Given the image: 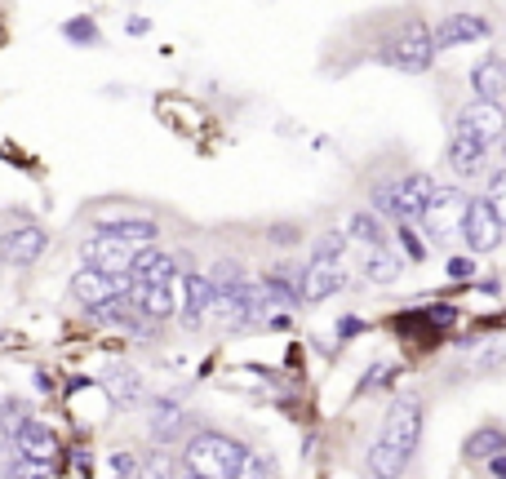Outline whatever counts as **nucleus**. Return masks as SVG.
<instances>
[{"mask_svg": "<svg viewBox=\"0 0 506 479\" xmlns=\"http://www.w3.org/2000/svg\"><path fill=\"white\" fill-rule=\"evenodd\" d=\"M125 293H129V275H98V271H76V280H72V298H76L80 307H89V311H98V307H107V302L125 298Z\"/></svg>", "mask_w": 506, "mask_h": 479, "instance_id": "nucleus-8", "label": "nucleus"}, {"mask_svg": "<svg viewBox=\"0 0 506 479\" xmlns=\"http://www.w3.org/2000/svg\"><path fill=\"white\" fill-rule=\"evenodd\" d=\"M365 275L378 280V284H391V280H400V262H395L386 248H374V253L365 257Z\"/></svg>", "mask_w": 506, "mask_h": 479, "instance_id": "nucleus-25", "label": "nucleus"}, {"mask_svg": "<svg viewBox=\"0 0 506 479\" xmlns=\"http://www.w3.org/2000/svg\"><path fill=\"white\" fill-rule=\"evenodd\" d=\"M173 280H178V257L156 248V244L142 248L133 271H129V284H138V289H160V284H173Z\"/></svg>", "mask_w": 506, "mask_h": 479, "instance_id": "nucleus-11", "label": "nucleus"}, {"mask_svg": "<svg viewBox=\"0 0 506 479\" xmlns=\"http://www.w3.org/2000/svg\"><path fill=\"white\" fill-rule=\"evenodd\" d=\"M471 89L480 94V103H498L506 98V63L502 58H485L471 67Z\"/></svg>", "mask_w": 506, "mask_h": 479, "instance_id": "nucleus-19", "label": "nucleus"}, {"mask_svg": "<svg viewBox=\"0 0 506 479\" xmlns=\"http://www.w3.org/2000/svg\"><path fill=\"white\" fill-rule=\"evenodd\" d=\"M458 133H471L476 142L493 147V142H506V112L502 103H471L462 116H458Z\"/></svg>", "mask_w": 506, "mask_h": 479, "instance_id": "nucleus-9", "label": "nucleus"}, {"mask_svg": "<svg viewBox=\"0 0 506 479\" xmlns=\"http://www.w3.org/2000/svg\"><path fill=\"white\" fill-rule=\"evenodd\" d=\"M471 271H476V262H467V257H453V262H449V275H453V280H467Z\"/></svg>", "mask_w": 506, "mask_h": 479, "instance_id": "nucleus-36", "label": "nucleus"}, {"mask_svg": "<svg viewBox=\"0 0 506 479\" xmlns=\"http://www.w3.org/2000/svg\"><path fill=\"white\" fill-rule=\"evenodd\" d=\"M129 298L142 307V315H147L151 324H160V320H169V315L178 311V302H173V284H160V289H138V284H129Z\"/></svg>", "mask_w": 506, "mask_h": 479, "instance_id": "nucleus-20", "label": "nucleus"}, {"mask_svg": "<svg viewBox=\"0 0 506 479\" xmlns=\"http://www.w3.org/2000/svg\"><path fill=\"white\" fill-rule=\"evenodd\" d=\"M169 466H173V458L156 453V458H147V462H142V471H138V479H169Z\"/></svg>", "mask_w": 506, "mask_h": 479, "instance_id": "nucleus-34", "label": "nucleus"}, {"mask_svg": "<svg viewBox=\"0 0 506 479\" xmlns=\"http://www.w3.org/2000/svg\"><path fill=\"white\" fill-rule=\"evenodd\" d=\"M103 391L112 395V404L129 408V404H138V395H142V377H138L133 368H107V373H103Z\"/></svg>", "mask_w": 506, "mask_h": 479, "instance_id": "nucleus-21", "label": "nucleus"}, {"mask_svg": "<svg viewBox=\"0 0 506 479\" xmlns=\"http://www.w3.org/2000/svg\"><path fill=\"white\" fill-rule=\"evenodd\" d=\"M360 329H365V320H342V324H338V338H356Z\"/></svg>", "mask_w": 506, "mask_h": 479, "instance_id": "nucleus-37", "label": "nucleus"}, {"mask_svg": "<svg viewBox=\"0 0 506 479\" xmlns=\"http://www.w3.org/2000/svg\"><path fill=\"white\" fill-rule=\"evenodd\" d=\"M489 36V22L480 13H449L435 27V49H458V45H476Z\"/></svg>", "mask_w": 506, "mask_h": 479, "instance_id": "nucleus-15", "label": "nucleus"}, {"mask_svg": "<svg viewBox=\"0 0 506 479\" xmlns=\"http://www.w3.org/2000/svg\"><path fill=\"white\" fill-rule=\"evenodd\" d=\"M342 248H347V236L342 231H329V236H320V244H316V262H338L342 257Z\"/></svg>", "mask_w": 506, "mask_h": 479, "instance_id": "nucleus-29", "label": "nucleus"}, {"mask_svg": "<svg viewBox=\"0 0 506 479\" xmlns=\"http://www.w3.org/2000/svg\"><path fill=\"white\" fill-rule=\"evenodd\" d=\"M417 440H422V404L413 395H400L391 408H386V422H382L378 444L395 449L404 462L417 453Z\"/></svg>", "mask_w": 506, "mask_h": 479, "instance_id": "nucleus-4", "label": "nucleus"}, {"mask_svg": "<svg viewBox=\"0 0 506 479\" xmlns=\"http://www.w3.org/2000/svg\"><path fill=\"white\" fill-rule=\"evenodd\" d=\"M400 471H404V458L395 453V449H386V444H369V475L374 479H400Z\"/></svg>", "mask_w": 506, "mask_h": 479, "instance_id": "nucleus-24", "label": "nucleus"}, {"mask_svg": "<svg viewBox=\"0 0 506 479\" xmlns=\"http://www.w3.org/2000/svg\"><path fill=\"white\" fill-rule=\"evenodd\" d=\"M471 462H493V458H502L506 453V431L502 426H480L471 440H467V449H462Z\"/></svg>", "mask_w": 506, "mask_h": 479, "instance_id": "nucleus-22", "label": "nucleus"}, {"mask_svg": "<svg viewBox=\"0 0 506 479\" xmlns=\"http://www.w3.org/2000/svg\"><path fill=\"white\" fill-rule=\"evenodd\" d=\"M382 58H386L395 71L422 76V71H431V63H435V31H431L426 22H404V27L395 31V40L382 49Z\"/></svg>", "mask_w": 506, "mask_h": 479, "instance_id": "nucleus-3", "label": "nucleus"}, {"mask_svg": "<svg viewBox=\"0 0 506 479\" xmlns=\"http://www.w3.org/2000/svg\"><path fill=\"white\" fill-rule=\"evenodd\" d=\"M49 475H54L49 462H27V458H18V462L9 466V479H49Z\"/></svg>", "mask_w": 506, "mask_h": 479, "instance_id": "nucleus-32", "label": "nucleus"}, {"mask_svg": "<svg viewBox=\"0 0 506 479\" xmlns=\"http://www.w3.org/2000/svg\"><path fill=\"white\" fill-rule=\"evenodd\" d=\"M63 36H67L72 45H94V40H98V27H94L89 18H72V22L63 27Z\"/></svg>", "mask_w": 506, "mask_h": 479, "instance_id": "nucleus-31", "label": "nucleus"}, {"mask_svg": "<svg viewBox=\"0 0 506 479\" xmlns=\"http://www.w3.org/2000/svg\"><path fill=\"white\" fill-rule=\"evenodd\" d=\"M485 155H489V147L476 142L471 133H453V138H449V164H453L462 178L485 173Z\"/></svg>", "mask_w": 506, "mask_h": 479, "instance_id": "nucleus-16", "label": "nucleus"}, {"mask_svg": "<svg viewBox=\"0 0 506 479\" xmlns=\"http://www.w3.org/2000/svg\"><path fill=\"white\" fill-rule=\"evenodd\" d=\"M502 223H498V214H493V205L489 200H471V209H467V227H462V240L471 244V253H493L498 244H502Z\"/></svg>", "mask_w": 506, "mask_h": 479, "instance_id": "nucleus-10", "label": "nucleus"}, {"mask_svg": "<svg viewBox=\"0 0 506 479\" xmlns=\"http://www.w3.org/2000/svg\"><path fill=\"white\" fill-rule=\"evenodd\" d=\"M112 471H116V479H138L142 458H133V453H116V458H112Z\"/></svg>", "mask_w": 506, "mask_h": 479, "instance_id": "nucleus-35", "label": "nucleus"}, {"mask_svg": "<svg viewBox=\"0 0 506 479\" xmlns=\"http://www.w3.org/2000/svg\"><path fill=\"white\" fill-rule=\"evenodd\" d=\"M467 209H471V200L458 191V187H440V196L431 200V209H426V218H422V227L431 231V240H453L462 236V227H467Z\"/></svg>", "mask_w": 506, "mask_h": 479, "instance_id": "nucleus-5", "label": "nucleus"}, {"mask_svg": "<svg viewBox=\"0 0 506 479\" xmlns=\"http://www.w3.org/2000/svg\"><path fill=\"white\" fill-rule=\"evenodd\" d=\"M245 444H236L223 431H200L191 435V444L182 449V471L187 479H236V471L245 466Z\"/></svg>", "mask_w": 506, "mask_h": 479, "instance_id": "nucleus-1", "label": "nucleus"}, {"mask_svg": "<svg viewBox=\"0 0 506 479\" xmlns=\"http://www.w3.org/2000/svg\"><path fill=\"white\" fill-rule=\"evenodd\" d=\"M182 289H187V302H182V320L196 329V324H205V315L214 311V284H209V275H182Z\"/></svg>", "mask_w": 506, "mask_h": 479, "instance_id": "nucleus-17", "label": "nucleus"}, {"mask_svg": "<svg viewBox=\"0 0 506 479\" xmlns=\"http://www.w3.org/2000/svg\"><path fill=\"white\" fill-rule=\"evenodd\" d=\"M502 151H506V142H502Z\"/></svg>", "mask_w": 506, "mask_h": 479, "instance_id": "nucleus-39", "label": "nucleus"}, {"mask_svg": "<svg viewBox=\"0 0 506 479\" xmlns=\"http://www.w3.org/2000/svg\"><path fill=\"white\" fill-rule=\"evenodd\" d=\"M9 440H13L18 458H27V462H49L54 466V458H58V440L49 435V426L40 417H18L9 426Z\"/></svg>", "mask_w": 506, "mask_h": 479, "instance_id": "nucleus-7", "label": "nucleus"}, {"mask_svg": "<svg viewBox=\"0 0 506 479\" xmlns=\"http://www.w3.org/2000/svg\"><path fill=\"white\" fill-rule=\"evenodd\" d=\"M435 196H440V187H435L431 173H409L400 182H382L378 191H374V205H378L382 218H395L400 227H413V223L426 218V209H431Z\"/></svg>", "mask_w": 506, "mask_h": 479, "instance_id": "nucleus-2", "label": "nucleus"}, {"mask_svg": "<svg viewBox=\"0 0 506 479\" xmlns=\"http://www.w3.org/2000/svg\"><path fill=\"white\" fill-rule=\"evenodd\" d=\"M347 284V271L338 266V262H307V271H302V280H298V298L302 302H325V298H333L338 289Z\"/></svg>", "mask_w": 506, "mask_h": 479, "instance_id": "nucleus-12", "label": "nucleus"}, {"mask_svg": "<svg viewBox=\"0 0 506 479\" xmlns=\"http://www.w3.org/2000/svg\"><path fill=\"white\" fill-rule=\"evenodd\" d=\"M395 236H400V244H404V257H409V262H426V244L417 240L413 227H400Z\"/></svg>", "mask_w": 506, "mask_h": 479, "instance_id": "nucleus-33", "label": "nucleus"}, {"mask_svg": "<svg viewBox=\"0 0 506 479\" xmlns=\"http://www.w3.org/2000/svg\"><path fill=\"white\" fill-rule=\"evenodd\" d=\"M45 248H49V236H45L40 227H18V231H9V236L0 240V262H9V266H31V262L45 257Z\"/></svg>", "mask_w": 506, "mask_h": 479, "instance_id": "nucleus-13", "label": "nucleus"}, {"mask_svg": "<svg viewBox=\"0 0 506 479\" xmlns=\"http://www.w3.org/2000/svg\"><path fill=\"white\" fill-rule=\"evenodd\" d=\"M485 200L493 205V214H498V223H502V231H506V169L489 178V196Z\"/></svg>", "mask_w": 506, "mask_h": 479, "instance_id": "nucleus-30", "label": "nucleus"}, {"mask_svg": "<svg viewBox=\"0 0 506 479\" xmlns=\"http://www.w3.org/2000/svg\"><path fill=\"white\" fill-rule=\"evenodd\" d=\"M142 248H129L112 236H89L80 244V257H85V271H98V275H129L133 262H138Z\"/></svg>", "mask_w": 506, "mask_h": 479, "instance_id": "nucleus-6", "label": "nucleus"}, {"mask_svg": "<svg viewBox=\"0 0 506 479\" xmlns=\"http://www.w3.org/2000/svg\"><path fill=\"white\" fill-rule=\"evenodd\" d=\"M489 471H493L498 479H506V453H502V458H493V462H489Z\"/></svg>", "mask_w": 506, "mask_h": 479, "instance_id": "nucleus-38", "label": "nucleus"}, {"mask_svg": "<svg viewBox=\"0 0 506 479\" xmlns=\"http://www.w3.org/2000/svg\"><path fill=\"white\" fill-rule=\"evenodd\" d=\"M236 479H275V462H271L266 453H249L245 466L236 471Z\"/></svg>", "mask_w": 506, "mask_h": 479, "instance_id": "nucleus-28", "label": "nucleus"}, {"mask_svg": "<svg viewBox=\"0 0 506 479\" xmlns=\"http://www.w3.org/2000/svg\"><path fill=\"white\" fill-rule=\"evenodd\" d=\"M347 236L356 240V244H365L369 253H374V248H386V231H382V223L374 218V214H369V209H360V214L351 218Z\"/></svg>", "mask_w": 506, "mask_h": 479, "instance_id": "nucleus-23", "label": "nucleus"}, {"mask_svg": "<svg viewBox=\"0 0 506 479\" xmlns=\"http://www.w3.org/2000/svg\"><path fill=\"white\" fill-rule=\"evenodd\" d=\"M94 320H98L103 329H125V333H138V338H151V329H156L129 293H125V298H116V302H107V307H98V311H94Z\"/></svg>", "mask_w": 506, "mask_h": 479, "instance_id": "nucleus-14", "label": "nucleus"}, {"mask_svg": "<svg viewBox=\"0 0 506 479\" xmlns=\"http://www.w3.org/2000/svg\"><path fill=\"white\" fill-rule=\"evenodd\" d=\"M178 431H182V413L169 408V404H160V408H156V444H169Z\"/></svg>", "mask_w": 506, "mask_h": 479, "instance_id": "nucleus-27", "label": "nucleus"}, {"mask_svg": "<svg viewBox=\"0 0 506 479\" xmlns=\"http://www.w3.org/2000/svg\"><path fill=\"white\" fill-rule=\"evenodd\" d=\"M98 236L121 240L129 248H151L156 223H151V218H112V223H98Z\"/></svg>", "mask_w": 506, "mask_h": 479, "instance_id": "nucleus-18", "label": "nucleus"}, {"mask_svg": "<svg viewBox=\"0 0 506 479\" xmlns=\"http://www.w3.org/2000/svg\"><path fill=\"white\" fill-rule=\"evenodd\" d=\"M458 320V307H426V311H409V324H426V329H449Z\"/></svg>", "mask_w": 506, "mask_h": 479, "instance_id": "nucleus-26", "label": "nucleus"}]
</instances>
